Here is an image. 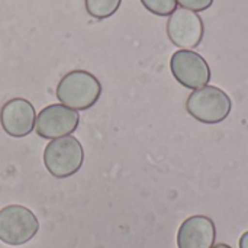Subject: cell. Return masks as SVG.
<instances>
[{
	"label": "cell",
	"instance_id": "14",
	"mask_svg": "<svg viewBox=\"0 0 248 248\" xmlns=\"http://www.w3.org/2000/svg\"><path fill=\"white\" fill-rule=\"evenodd\" d=\"M214 248H232V247H230V246H227V244H217Z\"/></svg>",
	"mask_w": 248,
	"mask_h": 248
},
{
	"label": "cell",
	"instance_id": "5",
	"mask_svg": "<svg viewBox=\"0 0 248 248\" xmlns=\"http://www.w3.org/2000/svg\"><path fill=\"white\" fill-rule=\"evenodd\" d=\"M170 70L174 78L186 89L198 90L208 86L211 68L208 61L192 49H179L171 55Z\"/></svg>",
	"mask_w": 248,
	"mask_h": 248
},
{
	"label": "cell",
	"instance_id": "1",
	"mask_svg": "<svg viewBox=\"0 0 248 248\" xmlns=\"http://www.w3.org/2000/svg\"><path fill=\"white\" fill-rule=\"evenodd\" d=\"M55 94L62 105L74 110H87L97 103L102 94V84L92 73L73 70L58 81Z\"/></svg>",
	"mask_w": 248,
	"mask_h": 248
},
{
	"label": "cell",
	"instance_id": "6",
	"mask_svg": "<svg viewBox=\"0 0 248 248\" xmlns=\"http://www.w3.org/2000/svg\"><path fill=\"white\" fill-rule=\"evenodd\" d=\"M205 33L202 17L187 9H176L167 22V35L173 45L180 49H193L201 45Z\"/></svg>",
	"mask_w": 248,
	"mask_h": 248
},
{
	"label": "cell",
	"instance_id": "2",
	"mask_svg": "<svg viewBox=\"0 0 248 248\" xmlns=\"http://www.w3.org/2000/svg\"><path fill=\"white\" fill-rule=\"evenodd\" d=\"M232 109L231 97L217 86H205L192 92L186 100L187 113L208 125L224 122Z\"/></svg>",
	"mask_w": 248,
	"mask_h": 248
},
{
	"label": "cell",
	"instance_id": "8",
	"mask_svg": "<svg viewBox=\"0 0 248 248\" xmlns=\"http://www.w3.org/2000/svg\"><path fill=\"white\" fill-rule=\"evenodd\" d=\"M36 112L33 105L23 99L15 97L7 100L0 109V124L3 131L13 138H23L35 128Z\"/></svg>",
	"mask_w": 248,
	"mask_h": 248
},
{
	"label": "cell",
	"instance_id": "11",
	"mask_svg": "<svg viewBox=\"0 0 248 248\" xmlns=\"http://www.w3.org/2000/svg\"><path fill=\"white\" fill-rule=\"evenodd\" d=\"M141 3L157 16H170L177 9V0H141Z\"/></svg>",
	"mask_w": 248,
	"mask_h": 248
},
{
	"label": "cell",
	"instance_id": "4",
	"mask_svg": "<svg viewBox=\"0 0 248 248\" xmlns=\"http://www.w3.org/2000/svg\"><path fill=\"white\" fill-rule=\"evenodd\" d=\"M39 230L35 214L22 205H9L0 209V241L7 246L29 243Z\"/></svg>",
	"mask_w": 248,
	"mask_h": 248
},
{
	"label": "cell",
	"instance_id": "13",
	"mask_svg": "<svg viewBox=\"0 0 248 248\" xmlns=\"http://www.w3.org/2000/svg\"><path fill=\"white\" fill-rule=\"evenodd\" d=\"M240 248H248V231H246L240 238Z\"/></svg>",
	"mask_w": 248,
	"mask_h": 248
},
{
	"label": "cell",
	"instance_id": "7",
	"mask_svg": "<svg viewBox=\"0 0 248 248\" xmlns=\"http://www.w3.org/2000/svg\"><path fill=\"white\" fill-rule=\"evenodd\" d=\"M80 122L77 110L65 105H48L36 116L35 131L41 138L57 140L71 135Z\"/></svg>",
	"mask_w": 248,
	"mask_h": 248
},
{
	"label": "cell",
	"instance_id": "12",
	"mask_svg": "<svg viewBox=\"0 0 248 248\" xmlns=\"http://www.w3.org/2000/svg\"><path fill=\"white\" fill-rule=\"evenodd\" d=\"M177 3L192 12H203L214 4V0H177Z\"/></svg>",
	"mask_w": 248,
	"mask_h": 248
},
{
	"label": "cell",
	"instance_id": "10",
	"mask_svg": "<svg viewBox=\"0 0 248 248\" xmlns=\"http://www.w3.org/2000/svg\"><path fill=\"white\" fill-rule=\"evenodd\" d=\"M122 0H84L86 12L94 19H108L116 13Z\"/></svg>",
	"mask_w": 248,
	"mask_h": 248
},
{
	"label": "cell",
	"instance_id": "3",
	"mask_svg": "<svg viewBox=\"0 0 248 248\" xmlns=\"http://www.w3.org/2000/svg\"><path fill=\"white\" fill-rule=\"evenodd\" d=\"M83 161V145L71 135L51 140L44 150V164L55 179H67L76 174L81 169Z\"/></svg>",
	"mask_w": 248,
	"mask_h": 248
},
{
	"label": "cell",
	"instance_id": "9",
	"mask_svg": "<svg viewBox=\"0 0 248 248\" xmlns=\"http://www.w3.org/2000/svg\"><path fill=\"white\" fill-rule=\"evenodd\" d=\"M217 240V227L214 221L205 215H193L187 218L179 228V248H212Z\"/></svg>",
	"mask_w": 248,
	"mask_h": 248
}]
</instances>
